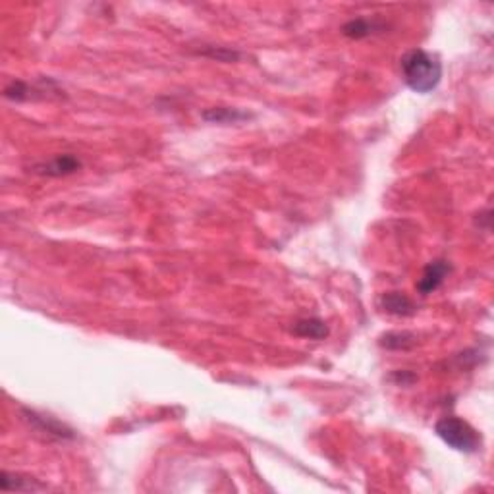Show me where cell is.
<instances>
[{
  "instance_id": "obj_1",
  "label": "cell",
  "mask_w": 494,
  "mask_h": 494,
  "mask_svg": "<svg viewBox=\"0 0 494 494\" xmlns=\"http://www.w3.org/2000/svg\"><path fill=\"white\" fill-rule=\"evenodd\" d=\"M400 68H402L405 85L415 93L427 95L441 83V61L423 49H413L410 53H405L400 61Z\"/></svg>"
},
{
  "instance_id": "obj_2",
  "label": "cell",
  "mask_w": 494,
  "mask_h": 494,
  "mask_svg": "<svg viewBox=\"0 0 494 494\" xmlns=\"http://www.w3.org/2000/svg\"><path fill=\"white\" fill-rule=\"evenodd\" d=\"M434 431L442 441L448 444L450 448L457 450V452L473 454V452H477L481 448L479 433L467 421L460 419V417H454V415L442 417L434 425Z\"/></svg>"
},
{
  "instance_id": "obj_3",
  "label": "cell",
  "mask_w": 494,
  "mask_h": 494,
  "mask_svg": "<svg viewBox=\"0 0 494 494\" xmlns=\"http://www.w3.org/2000/svg\"><path fill=\"white\" fill-rule=\"evenodd\" d=\"M450 265L446 261H433L429 262L427 269L423 270L419 282H417V290L423 296H429L431 292H434L438 286L444 282V278L448 277Z\"/></svg>"
},
{
  "instance_id": "obj_4",
  "label": "cell",
  "mask_w": 494,
  "mask_h": 494,
  "mask_svg": "<svg viewBox=\"0 0 494 494\" xmlns=\"http://www.w3.org/2000/svg\"><path fill=\"white\" fill-rule=\"evenodd\" d=\"M80 168H82V163L74 155H58L51 163L35 166V172L43 174V176H51V178H61V176L74 174Z\"/></svg>"
},
{
  "instance_id": "obj_5",
  "label": "cell",
  "mask_w": 494,
  "mask_h": 494,
  "mask_svg": "<svg viewBox=\"0 0 494 494\" xmlns=\"http://www.w3.org/2000/svg\"><path fill=\"white\" fill-rule=\"evenodd\" d=\"M382 309L390 315H396V317H412L417 313V308L405 293L400 292H388L382 296L381 300Z\"/></svg>"
},
{
  "instance_id": "obj_6",
  "label": "cell",
  "mask_w": 494,
  "mask_h": 494,
  "mask_svg": "<svg viewBox=\"0 0 494 494\" xmlns=\"http://www.w3.org/2000/svg\"><path fill=\"white\" fill-rule=\"evenodd\" d=\"M296 336L311 338V340H322L329 336V327L321 319H301L292 327Z\"/></svg>"
},
{
  "instance_id": "obj_7",
  "label": "cell",
  "mask_w": 494,
  "mask_h": 494,
  "mask_svg": "<svg viewBox=\"0 0 494 494\" xmlns=\"http://www.w3.org/2000/svg\"><path fill=\"white\" fill-rule=\"evenodd\" d=\"M203 118L213 124H234V122H241L249 118V114L241 113L238 108H224V106H218V108H210L203 113Z\"/></svg>"
},
{
  "instance_id": "obj_8",
  "label": "cell",
  "mask_w": 494,
  "mask_h": 494,
  "mask_svg": "<svg viewBox=\"0 0 494 494\" xmlns=\"http://www.w3.org/2000/svg\"><path fill=\"white\" fill-rule=\"evenodd\" d=\"M376 30H381V25H376L374 22H369L365 18H357V20H350V22L346 23L344 27H342V33L348 39H363L369 37Z\"/></svg>"
},
{
  "instance_id": "obj_9",
  "label": "cell",
  "mask_w": 494,
  "mask_h": 494,
  "mask_svg": "<svg viewBox=\"0 0 494 494\" xmlns=\"http://www.w3.org/2000/svg\"><path fill=\"white\" fill-rule=\"evenodd\" d=\"M27 417L25 419H30V423H35V425H39L41 427V431L43 433H49V434H54V436H58V438H64V436H72V431H68L64 425H61L58 421L51 419V417H43V415H37L35 412H23Z\"/></svg>"
},
{
  "instance_id": "obj_10",
  "label": "cell",
  "mask_w": 494,
  "mask_h": 494,
  "mask_svg": "<svg viewBox=\"0 0 494 494\" xmlns=\"http://www.w3.org/2000/svg\"><path fill=\"white\" fill-rule=\"evenodd\" d=\"M415 344H417V336L413 332H388L381 336V346L388 350H410Z\"/></svg>"
},
{
  "instance_id": "obj_11",
  "label": "cell",
  "mask_w": 494,
  "mask_h": 494,
  "mask_svg": "<svg viewBox=\"0 0 494 494\" xmlns=\"http://www.w3.org/2000/svg\"><path fill=\"white\" fill-rule=\"evenodd\" d=\"M0 487H2V490H39V488H43V485H33L31 479H23L20 475L2 471Z\"/></svg>"
}]
</instances>
